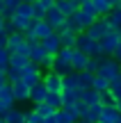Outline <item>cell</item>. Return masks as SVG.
<instances>
[{
	"label": "cell",
	"instance_id": "cell-22",
	"mask_svg": "<svg viewBox=\"0 0 121 123\" xmlns=\"http://www.w3.org/2000/svg\"><path fill=\"white\" fill-rule=\"evenodd\" d=\"M76 121H78V116L71 110H64L62 107V110L55 112V123H76Z\"/></svg>",
	"mask_w": 121,
	"mask_h": 123
},
{
	"label": "cell",
	"instance_id": "cell-15",
	"mask_svg": "<svg viewBox=\"0 0 121 123\" xmlns=\"http://www.w3.org/2000/svg\"><path fill=\"white\" fill-rule=\"evenodd\" d=\"M12 91H14V98H16V103L30 100V87H27L25 82H16V84H12Z\"/></svg>",
	"mask_w": 121,
	"mask_h": 123
},
{
	"label": "cell",
	"instance_id": "cell-7",
	"mask_svg": "<svg viewBox=\"0 0 121 123\" xmlns=\"http://www.w3.org/2000/svg\"><path fill=\"white\" fill-rule=\"evenodd\" d=\"M44 84H46V89H48V93H62L64 91V87H62V75L53 73V71L44 75Z\"/></svg>",
	"mask_w": 121,
	"mask_h": 123
},
{
	"label": "cell",
	"instance_id": "cell-40",
	"mask_svg": "<svg viewBox=\"0 0 121 123\" xmlns=\"http://www.w3.org/2000/svg\"><path fill=\"white\" fill-rule=\"evenodd\" d=\"M21 5H23L21 0H5V7H7L9 12H16V9L21 7Z\"/></svg>",
	"mask_w": 121,
	"mask_h": 123
},
{
	"label": "cell",
	"instance_id": "cell-14",
	"mask_svg": "<svg viewBox=\"0 0 121 123\" xmlns=\"http://www.w3.org/2000/svg\"><path fill=\"white\" fill-rule=\"evenodd\" d=\"M80 103H85L87 107L101 105V93L94 91V89H80Z\"/></svg>",
	"mask_w": 121,
	"mask_h": 123
},
{
	"label": "cell",
	"instance_id": "cell-26",
	"mask_svg": "<svg viewBox=\"0 0 121 123\" xmlns=\"http://www.w3.org/2000/svg\"><path fill=\"white\" fill-rule=\"evenodd\" d=\"M27 64H30V57H25V55H12V59H9V68L16 71H23Z\"/></svg>",
	"mask_w": 121,
	"mask_h": 123
},
{
	"label": "cell",
	"instance_id": "cell-36",
	"mask_svg": "<svg viewBox=\"0 0 121 123\" xmlns=\"http://www.w3.org/2000/svg\"><path fill=\"white\" fill-rule=\"evenodd\" d=\"M7 82H9V84L21 82V71H16V68H7Z\"/></svg>",
	"mask_w": 121,
	"mask_h": 123
},
{
	"label": "cell",
	"instance_id": "cell-53",
	"mask_svg": "<svg viewBox=\"0 0 121 123\" xmlns=\"http://www.w3.org/2000/svg\"><path fill=\"white\" fill-rule=\"evenodd\" d=\"M119 123H121V119H119Z\"/></svg>",
	"mask_w": 121,
	"mask_h": 123
},
{
	"label": "cell",
	"instance_id": "cell-2",
	"mask_svg": "<svg viewBox=\"0 0 121 123\" xmlns=\"http://www.w3.org/2000/svg\"><path fill=\"white\" fill-rule=\"evenodd\" d=\"M98 46H101V55H103V57H112V55L117 53V48L121 46V30L119 32L117 30H110V34L105 37Z\"/></svg>",
	"mask_w": 121,
	"mask_h": 123
},
{
	"label": "cell",
	"instance_id": "cell-50",
	"mask_svg": "<svg viewBox=\"0 0 121 123\" xmlns=\"http://www.w3.org/2000/svg\"><path fill=\"white\" fill-rule=\"evenodd\" d=\"M2 7H5V0H0V9H2Z\"/></svg>",
	"mask_w": 121,
	"mask_h": 123
},
{
	"label": "cell",
	"instance_id": "cell-34",
	"mask_svg": "<svg viewBox=\"0 0 121 123\" xmlns=\"http://www.w3.org/2000/svg\"><path fill=\"white\" fill-rule=\"evenodd\" d=\"M34 110L39 112V114L44 116V119H50V116H55V110H53V107H48V105H46V103H44V105H37Z\"/></svg>",
	"mask_w": 121,
	"mask_h": 123
},
{
	"label": "cell",
	"instance_id": "cell-27",
	"mask_svg": "<svg viewBox=\"0 0 121 123\" xmlns=\"http://www.w3.org/2000/svg\"><path fill=\"white\" fill-rule=\"evenodd\" d=\"M0 100H2L5 105L14 107V103H16V98H14V91H12V84H5V87L0 89Z\"/></svg>",
	"mask_w": 121,
	"mask_h": 123
},
{
	"label": "cell",
	"instance_id": "cell-23",
	"mask_svg": "<svg viewBox=\"0 0 121 123\" xmlns=\"http://www.w3.org/2000/svg\"><path fill=\"white\" fill-rule=\"evenodd\" d=\"M62 87L64 91H78L80 89V84H78V73H69L62 78Z\"/></svg>",
	"mask_w": 121,
	"mask_h": 123
},
{
	"label": "cell",
	"instance_id": "cell-5",
	"mask_svg": "<svg viewBox=\"0 0 121 123\" xmlns=\"http://www.w3.org/2000/svg\"><path fill=\"white\" fill-rule=\"evenodd\" d=\"M87 34H89L94 41H98V43H101V41H103L105 37L110 34V25H108V21H105V18H98V21H96L94 25L87 30Z\"/></svg>",
	"mask_w": 121,
	"mask_h": 123
},
{
	"label": "cell",
	"instance_id": "cell-9",
	"mask_svg": "<svg viewBox=\"0 0 121 123\" xmlns=\"http://www.w3.org/2000/svg\"><path fill=\"white\" fill-rule=\"evenodd\" d=\"M55 7H57L66 18H71V16H76V14H78L80 5H78L76 0H55Z\"/></svg>",
	"mask_w": 121,
	"mask_h": 123
},
{
	"label": "cell",
	"instance_id": "cell-46",
	"mask_svg": "<svg viewBox=\"0 0 121 123\" xmlns=\"http://www.w3.org/2000/svg\"><path fill=\"white\" fill-rule=\"evenodd\" d=\"M5 25H7V21H5V18L0 16V32H5Z\"/></svg>",
	"mask_w": 121,
	"mask_h": 123
},
{
	"label": "cell",
	"instance_id": "cell-21",
	"mask_svg": "<svg viewBox=\"0 0 121 123\" xmlns=\"http://www.w3.org/2000/svg\"><path fill=\"white\" fill-rule=\"evenodd\" d=\"M105 21H108V25H110V30H121V9L117 7V9H112V12L105 16Z\"/></svg>",
	"mask_w": 121,
	"mask_h": 123
},
{
	"label": "cell",
	"instance_id": "cell-32",
	"mask_svg": "<svg viewBox=\"0 0 121 123\" xmlns=\"http://www.w3.org/2000/svg\"><path fill=\"white\" fill-rule=\"evenodd\" d=\"M110 96H112L117 103H121V78H117L112 84H110Z\"/></svg>",
	"mask_w": 121,
	"mask_h": 123
},
{
	"label": "cell",
	"instance_id": "cell-35",
	"mask_svg": "<svg viewBox=\"0 0 121 123\" xmlns=\"http://www.w3.org/2000/svg\"><path fill=\"white\" fill-rule=\"evenodd\" d=\"M87 71L94 73V75H98V73H101V59H98V57H91L89 64H87Z\"/></svg>",
	"mask_w": 121,
	"mask_h": 123
},
{
	"label": "cell",
	"instance_id": "cell-31",
	"mask_svg": "<svg viewBox=\"0 0 121 123\" xmlns=\"http://www.w3.org/2000/svg\"><path fill=\"white\" fill-rule=\"evenodd\" d=\"M16 16H21V18H32V21H34V14H32V5H27V2H23L21 7L16 9Z\"/></svg>",
	"mask_w": 121,
	"mask_h": 123
},
{
	"label": "cell",
	"instance_id": "cell-16",
	"mask_svg": "<svg viewBox=\"0 0 121 123\" xmlns=\"http://www.w3.org/2000/svg\"><path fill=\"white\" fill-rule=\"evenodd\" d=\"M48 55H50V53L39 43V46H34V48H32V53H30V62H32V64H37V66H41L46 59H48Z\"/></svg>",
	"mask_w": 121,
	"mask_h": 123
},
{
	"label": "cell",
	"instance_id": "cell-37",
	"mask_svg": "<svg viewBox=\"0 0 121 123\" xmlns=\"http://www.w3.org/2000/svg\"><path fill=\"white\" fill-rule=\"evenodd\" d=\"M101 105L103 107H117V100L110 96V91H105V93H101Z\"/></svg>",
	"mask_w": 121,
	"mask_h": 123
},
{
	"label": "cell",
	"instance_id": "cell-28",
	"mask_svg": "<svg viewBox=\"0 0 121 123\" xmlns=\"http://www.w3.org/2000/svg\"><path fill=\"white\" fill-rule=\"evenodd\" d=\"M110 84H112V82H110L108 78L96 75V78H94V87H91V89H94V91H98V93H105V91H110Z\"/></svg>",
	"mask_w": 121,
	"mask_h": 123
},
{
	"label": "cell",
	"instance_id": "cell-41",
	"mask_svg": "<svg viewBox=\"0 0 121 123\" xmlns=\"http://www.w3.org/2000/svg\"><path fill=\"white\" fill-rule=\"evenodd\" d=\"M7 43H9V34L7 32H0V48H7Z\"/></svg>",
	"mask_w": 121,
	"mask_h": 123
},
{
	"label": "cell",
	"instance_id": "cell-29",
	"mask_svg": "<svg viewBox=\"0 0 121 123\" xmlns=\"http://www.w3.org/2000/svg\"><path fill=\"white\" fill-rule=\"evenodd\" d=\"M91 5H94V9L98 12V16H101V18H105L110 12H112V7L108 5V0H91Z\"/></svg>",
	"mask_w": 121,
	"mask_h": 123
},
{
	"label": "cell",
	"instance_id": "cell-49",
	"mask_svg": "<svg viewBox=\"0 0 121 123\" xmlns=\"http://www.w3.org/2000/svg\"><path fill=\"white\" fill-rule=\"evenodd\" d=\"M76 123H89V121H85V119H80V121H76Z\"/></svg>",
	"mask_w": 121,
	"mask_h": 123
},
{
	"label": "cell",
	"instance_id": "cell-47",
	"mask_svg": "<svg viewBox=\"0 0 121 123\" xmlns=\"http://www.w3.org/2000/svg\"><path fill=\"white\" fill-rule=\"evenodd\" d=\"M76 2H78V5H80V7H82V5H85V2H91V0H76Z\"/></svg>",
	"mask_w": 121,
	"mask_h": 123
},
{
	"label": "cell",
	"instance_id": "cell-39",
	"mask_svg": "<svg viewBox=\"0 0 121 123\" xmlns=\"http://www.w3.org/2000/svg\"><path fill=\"white\" fill-rule=\"evenodd\" d=\"M27 123H46V119L37 110H32V112H27Z\"/></svg>",
	"mask_w": 121,
	"mask_h": 123
},
{
	"label": "cell",
	"instance_id": "cell-52",
	"mask_svg": "<svg viewBox=\"0 0 121 123\" xmlns=\"http://www.w3.org/2000/svg\"><path fill=\"white\" fill-rule=\"evenodd\" d=\"M119 9H121V2H119Z\"/></svg>",
	"mask_w": 121,
	"mask_h": 123
},
{
	"label": "cell",
	"instance_id": "cell-48",
	"mask_svg": "<svg viewBox=\"0 0 121 123\" xmlns=\"http://www.w3.org/2000/svg\"><path fill=\"white\" fill-rule=\"evenodd\" d=\"M117 112H119V114H121V103H117Z\"/></svg>",
	"mask_w": 121,
	"mask_h": 123
},
{
	"label": "cell",
	"instance_id": "cell-33",
	"mask_svg": "<svg viewBox=\"0 0 121 123\" xmlns=\"http://www.w3.org/2000/svg\"><path fill=\"white\" fill-rule=\"evenodd\" d=\"M9 59H12V53H9L7 48H0V71L9 68Z\"/></svg>",
	"mask_w": 121,
	"mask_h": 123
},
{
	"label": "cell",
	"instance_id": "cell-42",
	"mask_svg": "<svg viewBox=\"0 0 121 123\" xmlns=\"http://www.w3.org/2000/svg\"><path fill=\"white\" fill-rule=\"evenodd\" d=\"M9 110H12V107H9V105H5V103L0 100V119H5V116H7V112H9Z\"/></svg>",
	"mask_w": 121,
	"mask_h": 123
},
{
	"label": "cell",
	"instance_id": "cell-25",
	"mask_svg": "<svg viewBox=\"0 0 121 123\" xmlns=\"http://www.w3.org/2000/svg\"><path fill=\"white\" fill-rule=\"evenodd\" d=\"M94 73H89V71H82V73H78V84H80V89H91L94 87Z\"/></svg>",
	"mask_w": 121,
	"mask_h": 123
},
{
	"label": "cell",
	"instance_id": "cell-20",
	"mask_svg": "<svg viewBox=\"0 0 121 123\" xmlns=\"http://www.w3.org/2000/svg\"><path fill=\"white\" fill-rule=\"evenodd\" d=\"M103 110H105L103 105H91V107H87V116H85V121H89V123H101Z\"/></svg>",
	"mask_w": 121,
	"mask_h": 123
},
{
	"label": "cell",
	"instance_id": "cell-10",
	"mask_svg": "<svg viewBox=\"0 0 121 123\" xmlns=\"http://www.w3.org/2000/svg\"><path fill=\"white\" fill-rule=\"evenodd\" d=\"M57 37H59V41H62V48H76V43H78V34H76L73 30L62 27V30H57Z\"/></svg>",
	"mask_w": 121,
	"mask_h": 123
},
{
	"label": "cell",
	"instance_id": "cell-8",
	"mask_svg": "<svg viewBox=\"0 0 121 123\" xmlns=\"http://www.w3.org/2000/svg\"><path fill=\"white\" fill-rule=\"evenodd\" d=\"M30 32H32V34H34L39 41H44V39H48V37L55 34V30H53V27H50L46 21H34V25H32Z\"/></svg>",
	"mask_w": 121,
	"mask_h": 123
},
{
	"label": "cell",
	"instance_id": "cell-18",
	"mask_svg": "<svg viewBox=\"0 0 121 123\" xmlns=\"http://www.w3.org/2000/svg\"><path fill=\"white\" fill-rule=\"evenodd\" d=\"M5 121L7 123H27V112L18 110V107H12L7 112V116H5Z\"/></svg>",
	"mask_w": 121,
	"mask_h": 123
},
{
	"label": "cell",
	"instance_id": "cell-4",
	"mask_svg": "<svg viewBox=\"0 0 121 123\" xmlns=\"http://www.w3.org/2000/svg\"><path fill=\"white\" fill-rule=\"evenodd\" d=\"M21 82H25L27 87H37V84H41L44 82V75H41V66H37V64H27L25 68L21 71Z\"/></svg>",
	"mask_w": 121,
	"mask_h": 123
},
{
	"label": "cell",
	"instance_id": "cell-3",
	"mask_svg": "<svg viewBox=\"0 0 121 123\" xmlns=\"http://www.w3.org/2000/svg\"><path fill=\"white\" fill-rule=\"evenodd\" d=\"M101 73L98 75H103V78H108L110 82H114L117 78H121V64L119 62H114L112 57H103L101 55Z\"/></svg>",
	"mask_w": 121,
	"mask_h": 123
},
{
	"label": "cell",
	"instance_id": "cell-45",
	"mask_svg": "<svg viewBox=\"0 0 121 123\" xmlns=\"http://www.w3.org/2000/svg\"><path fill=\"white\" fill-rule=\"evenodd\" d=\"M119 2H121V0H108V5H110L112 9H117V7H119Z\"/></svg>",
	"mask_w": 121,
	"mask_h": 123
},
{
	"label": "cell",
	"instance_id": "cell-24",
	"mask_svg": "<svg viewBox=\"0 0 121 123\" xmlns=\"http://www.w3.org/2000/svg\"><path fill=\"white\" fill-rule=\"evenodd\" d=\"M121 114L117 112V107H105L103 110V116H101V123H119Z\"/></svg>",
	"mask_w": 121,
	"mask_h": 123
},
{
	"label": "cell",
	"instance_id": "cell-30",
	"mask_svg": "<svg viewBox=\"0 0 121 123\" xmlns=\"http://www.w3.org/2000/svg\"><path fill=\"white\" fill-rule=\"evenodd\" d=\"M46 105L53 107L55 112L62 110V93H48V98H46Z\"/></svg>",
	"mask_w": 121,
	"mask_h": 123
},
{
	"label": "cell",
	"instance_id": "cell-13",
	"mask_svg": "<svg viewBox=\"0 0 121 123\" xmlns=\"http://www.w3.org/2000/svg\"><path fill=\"white\" fill-rule=\"evenodd\" d=\"M89 59L91 57H87L85 53H80V50H73V62H71V66H73V71L76 73H82V71H87V64H89Z\"/></svg>",
	"mask_w": 121,
	"mask_h": 123
},
{
	"label": "cell",
	"instance_id": "cell-51",
	"mask_svg": "<svg viewBox=\"0 0 121 123\" xmlns=\"http://www.w3.org/2000/svg\"><path fill=\"white\" fill-rule=\"evenodd\" d=\"M0 123H7V121H5V119H0Z\"/></svg>",
	"mask_w": 121,
	"mask_h": 123
},
{
	"label": "cell",
	"instance_id": "cell-44",
	"mask_svg": "<svg viewBox=\"0 0 121 123\" xmlns=\"http://www.w3.org/2000/svg\"><path fill=\"white\" fill-rule=\"evenodd\" d=\"M112 59H114V62H119V64H121V46H119V48H117V53H114V55H112Z\"/></svg>",
	"mask_w": 121,
	"mask_h": 123
},
{
	"label": "cell",
	"instance_id": "cell-43",
	"mask_svg": "<svg viewBox=\"0 0 121 123\" xmlns=\"http://www.w3.org/2000/svg\"><path fill=\"white\" fill-rule=\"evenodd\" d=\"M5 84H9L7 82V71H0V87H5Z\"/></svg>",
	"mask_w": 121,
	"mask_h": 123
},
{
	"label": "cell",
	"instance_id": "cell-6",
	"mask_svg": "<svg viewBox=\"0 0 121 123\" xmlns=\"http://www.w3.org/2000/svg\"><path fill=\"white\" fill-rule=\"evenodd\" d=\"M46 23H48V25L53 27L55 32H57L59 27L66 25V16H64V14L59 12L57 7H53V9H48V14H46Z\"/></svg>",
	"mask_w": 121,
	"mask_h": 123
},
{
	"label": "cell",
	"instance_id": "cell-1",
	"mask_svg": "<svg viewBox=\"0 0 121 123\" xmlns=\"http://www.w3.org/2000/svg\"><path fill=\"white\" fill-rule=\"evenodd\" d=\"M76 48L80 50V53H85L87 57H101V46L98 41H94L87 32H82V34H78V43Z\"/></svg>",
	"mask_w": 121,
	"mask_h": 123
},
{
	"label": "cell",
	"instance_id": "cell-19",
	"mask_svg": "<svg viewBox=\"0 0 121 123\" xmlns=\"http://www.w3.org/2000/svg\"><path fill=\"white\" fill-rule=\"evenodd\" d=\"M78 100H80V89H78V91H62V107L64 110L73 107Z\"/></svg>",
	"mask_w": 121,
	"mask_h": 123
},
{
	"label": "cell",
	"instance_id": "cell-12",
	"mask_svg": "<svg viewBox=\"0 0 121 123\" xmlns=\"http://www.w3.org/2000/svg\"><path fill=\"white\" fill-rule=\"evenodd\" d=\"M25 43H27L25 34H21V32H14V34H9V43H7V50H9L12 55H16V53H18V50H21Z\"/></svg>",
	"mask_w": 121,
	"mask_h": 123
},
{
	"label": "cell",
	"instance_id": "cell-17",
	"mask_svg": "<svg viewBox=\"0 0 121 123\" xmlns=\"http://www.w3.org/2000/svg\"><path fill=\"white\" fill-rule=\"evenodd\" d=\"M41 46H44V48L48 50L50 55H57L59 50H62V41H59V37H57V32H55L53 37H48V39H44V41H41Z\"/></svg>",
	"mask_w": 121,
	"mask_h": 123
},
{
	"label": "cell",
	"instance_id": "cell-38",
	"mask_svg": "<svg viewBox=\"0 0 121 123\" xmlns=\"http://www.w3.org/2000/svg\"><path fill=\"white\" fill-rule=\"evenodd\" d=\"M80 9H82V12L87 14V16H91V18H96V21H98V18H101V16H98V12H96V9H94V5H91V2H85V5H82Z\"/></svg>",
	"mask_w": 121,
	"mask_h": 123
},
{
	"label": "cell",
	"instance_id": "cell-11",
	"mask_svg": "<svg viewBox=\"0 0 121 123\" xmlns=\"http://www.w3.org/2000/svg\"><path fill=\"white\" fill-rule=\"evenodd\" d=\"M46 98H48V89H46V84H44V82L30 89V100L34 103V107H37V105H44Z\"/></svg>",
	"mask_w": 121,
	"mask_h": 123
},
{
	"label": "cell",
	"instance_id": "cell-54",
	"mask_svg": "<svg viewBox=\"0 0 121 123\" xmlns=\"http://www.w3.org/2000/svg\"><path fill=\"white\" fill-rule=\"evenodd\" d=\"M0 89H2V87H0Z\"/></svg>",
	"mask_w": 121,
	"mask_h": 123
}]
</instances>
